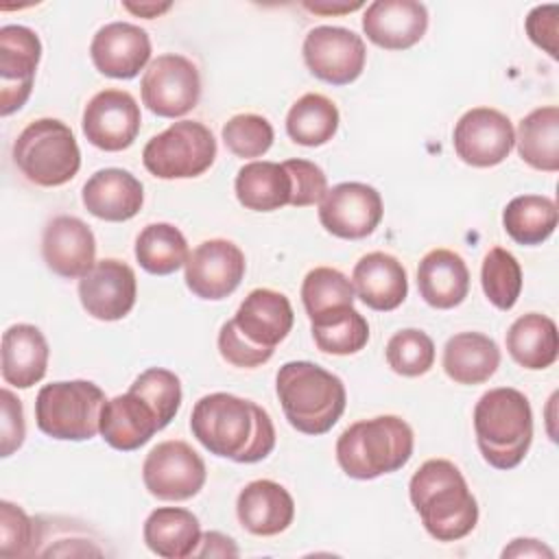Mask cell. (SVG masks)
<instances>
[{"label":"cell","instance_id":"cell-1","mask_svg":"<svg viewBox=\"0 0 559 559\" xmlns=\"http://www.w3.org/2000/svg\"><path fill=\"white\" fill-rule=\"evenodd\" d=\"M190 430L210 454L236 463H258L275 448L271 415L234 393L203 395L192 408Z\"/></svg>","mask_w":559,"mask_h":559},{"label":"cell","instance_id":"cell-2","mask_svg":"<svg viewBox=\"0 0 559 559\" xmlns=\"http://www.w3.org/2000/svg\"><path fill=\"white\" fill-rule=\"evenodd\" d=\"M408 496L426 533L437 542H459L478 522V502L461 469L448 459H428L411 476Z\"/></svg>","mask_w":559,"mask_h":559},{"label":"cell","instance_id":"cell-3","mask_svg":"<svg viewBox=\"0 0 559 559\" xmlns=\"http://www.w3.org/2000/svg\"><path fill=\"white\" fill-rule=\"evenodd\" d=\"M293 306L288 297L273 288H253L238 306L234 319L218 330V352L234 367L251 369L271 360L293 330Z\"/></svg>","mask_w":559,"mask_h":559},{"label":"cell","instance_id":"cell-4","mask_svg":"<svg viewBox=\"0 0 559 559\" xmlns=\"http://www.w3.org/2000/svg\"><path fill=\"white\" fill-rule=\"evenodd\" d=\"M275 391L288 424L310 437L332 430L347 404L343 380L310 360L284 362L275 376Z\"/></svg>","mask_w":559,"mask_h":559},{"label":"cell","instance_id":"cell-5","mask_svg":"<svg viewBox=\"0 0 559 559\" xmlns=\"http://www.w3.org/2000/svg\"><path fill=\"white\" fill-rule=\"evenodd\" d=\"M474 432L478 450L491 467H518L533 441L528 397L513 386L489 389L474 406Z\"/></svg>","mask_w":559,"mask_h":559},{"label":"cell","instance_id":"cell-6","mask_svg":"<svg viewBox=\"0 0 559 559\" xmlns=\"http://www.w3.org/2000/svg\"><path fill=\"white\" fill-rule=\"evenodd\" d=\"M413 428L397 415L358 419L336 439L338 467L356 480H373L402 469L413 456Z\"/></svg>","mask_w":559,"mask_h":559},{"label":"cell","instance_id":"cell-7","mask_svg":"<svg viewBox=\"0 0 559 559\" xmlns=\"http://www.w3.org/2000/svg\"><path fill=\"white\" fill-rule=\"evenodd\" d=\"M13 162L31 183L57 188L79 173L81 151L66 122L37 118L28 122L13 142Z\"/></svg>","mask_w":559,"mask_h":559},{"label":"cell","instance_id":"cell-8","mask_svg":"<svg viewBox=\"0 0 559 559\" xmlns=\"http://www.w3.org/2000/svg\"><path fill=\"white\" fill-rule=\"evenodd\" d=\"M105 391L90 380L44 384L35 400L37 428L59 441H87L100 432Z\"/></svg>","mask_w":559,"mask_h":559},{"label":"cell","instance_id":"cell-9","mask_svg":"<svg viewBox=\"0 0 559 559\" xmlns=\"http://www.w3.org/2000/svg\"><path fill=\"white\" fill-rule=\"evenodd\" d=\"M214 159V133L199 120L173 122L168 129L153 135L142 151L144 168L157 179L199 177Z\"/></svg>","mask_w":559,"mask_h":559},{"label":"cell","instance_id":"cell-10","mask_svg":"<svg viewBox=\"0 0 559 559\" xmlns=\"http://www.w3.org/2000/svg\"><path fill=\"white\" fill-rule=\"evenodd\" d=\"M205 478V461L181 439L157 443L142 463L144 487L159 500H190L203 489Z\"/></svg>","mask_w":559,"mask_h":559},{"label":"cell","instance_id":"cell-11","mask_svg":"<svg viewBox=\"0 0 559 559\" xmlns=\"http://www.w3.org/2000/svg\"><path fill=\"white\" fill-rule=\"evenodd\" d=\"M140 92L148 111L159 118H179L197 107L201 98V76L188 57L166 52L148 63Z\"/></svg>","mask_w":559,"mask_h":559},{"label":"cell","instance_id":"cell-12","mask_svg":"<svg viewBox=\"0 0 559 559\" xmlns=\"http://www.w3.org/2000/svg\"><path fill=\"white\" fill-rule=\"evenodd\" d=\"M304 61L312 76L330 85L354 83L367 61V48L360 35L343 26H314L304 37Z\"/></svg>","mask_w":559,"mask_h":559},{"label":"cell","instance_id":"cell-13","mask_svg":"<svg viewBox=\"0 0 559 559\" xmlns=\"http://www.w3.org/2000/svg\"><path fill=\"white\" fill-rule=\"evenodd\" d=\"M452 144L461 162L474 168L502 164L515 146V129L507 114L493 107H474L454 124Z\"/></svg>","mask_w":559,"mask_h":559},{"label":"cell","instance_id":"cell-14","mask_svg":"<svg viewBox=\"0 0 559 559\" xmlns=\"http://www.w3.org/2000/svg\"><path fill=\"white\" fill-rule=\"evenodd\" d=\"M384 214L380 192L360 181H343L328 188L319 203L323 229L343 240H360L376 231Z\"/></svg>","mask_w":559,"mask_h":559},{"label":"cell","instance_id":"cell-15","mask_svg":"<svg viewBox=\"0 0 559 559\" xmlns=\"http://www.w3.org/2000/svg\"><path fill=\"white\" fill-rule=\"evenodd\" d=\"M183 269V280L192 295L205 301H221L240 286L247 262L236 242L227 238H210L190 251Z\"/></svg>","mask_w":559,"mask_h":559},{"label":"cell","instance_id":"cell-16","mask_svg":"<svg viewBox=\"0 0 559 559\" xmlns=\"http://www.w3.org/2000/svg\"><path fill=\"white\" fill-rule=\"evenodd\" d=\"M140 105L124 90H103L83 109V133L100 151L118 153L129 148L140 133Z\"/></svg>","mask_w":559,"mask_h":559},{"label":"cell","instance_id":"cell-17","mask_svg":"<svg viewBox=\"0 0 559 559\" xmlns=\"http://www.w3.org/2000/svg\"><path fill=\"white\" fill-rule=\"evenodd\" d=\"M41 59L37 33L22 24L0 28V114L11 116L31 96L33 79Z\"/></svg>","mask_w":559,"mask_h":559},{"label":"cell","instance_id":"cell-18","mask_svg":"<svg viewBox=\"0 0 559 559\" xmlns=\"http://www.w3.org/2000/svg\"><path fill=\"white\" fill-rule=\"evenodd\" d=\"M138 280L133 269L116 258L96 260V264L79 277V299L85 312L98 321L124 319L135 306Z\"/></svg>","mask_w":559,"mask_h":559},{"label":"cell","instance_id":"cell-19","mask_svg":"<svg viewBox=\"0 0 559 559\" xmlns=\"http://www.w3.org/2000/svg\"><path fill=\"white\" fill-rule=\"evenodd\" d=\"M94 68L109 79H133L151 59V37L131 22H109L96 31L90 44Z\"/></svg>","mask_w":559,"mask_h":559},{"label":"cell","instance_id":"cell-20","mask_svg":"<svg viewBox=\"0 0 559 559\" xmlns=\"http://www.w3.org/2000/svg\"><path fill=\"white\" fill-rule=\"evenodd\" d=\"M46 266L66 280L83 277L96 264V238L87 223L76 216H55L41 234Z\"/></svg>","mask_w":559,"mask_h":559},{"label":"cell","instance_id":"cell-21","mask_svg":"<svg viewBox=\"0 0 559 559\" xmlns=\"http://www.w3.org/2000/svg\"><path fill=\"white\" fill-rule=\"evenodd\" d=\"M367 39L384 50H406L428 31V9L417 0H376L362 13Z\"/></svg>","mask_w":559,"mask_h":559},{"label":"cell","instance_id":"cell-22","mask_svg":"<svg viewBox=\"0 0 559 559\" xmlns=\"http://www.w3.org/2000/svg\"><path fill=\"white\" fill-rule=\"evenodd\" d=\"M236 515L240 526L251 535L273 537L293 524L295 500L288 489L275 480H251L238 493Z\"/></svg>","mask_w":559,"mask_h":559},{"label":"cell","instance_id":"cell-23","mask_svg":"<svg viewBox=\"0 0 559 559\" xmlns=\"http://www.w3.org/2000/svg\"><path fill=\"white\" fill-rule=\"evenodd\" d=\"M85 210L109 223L133 218L144 203L142 181L124 168H100L83 186Z\"/></svg>","mask_w":559,"mask_h":559},{"label":"cell","instance_id":"cell-24","mask_svg":"<svg viewBox=\"0 0 559 559\" xmlns=\"http://www.w3.org/2000/svg\"><path fill=\"white\" fill-rule=\"evenodd\" d=\"M352 286L356 297L371 310L389 312L402 306L408 295V277L404 264L384 251L365 253L354 271Z\"/></svg>","mask_w":559,"mask_h":559},{"label":"cell","instance_id":"cell-25","mask_svg":"<svg viewBox=\"0 0 559 559\" xmlns=\"http://www.w3.org/2000/svg\"><path fill=\"white\" fill-rule=\"evenodd\" d=\"M162 430L155 411L133 391L105 402L100 413V437L120 452H133Z\"/></svg>","mask_w":559,"mask_h":559},{"label":"cell","instance_id":"cell-26","mask_svg":"<svg viewBox=\"0 0 559 559\" xmlns=\"http://www.w3.org/2000/svg\"><path fill=\"white\" fill-rule=\"evenodd\" d=\"M2 380L15 389H31L48 369V341L39 328L31 323H15L2 334Z\"/></svg>","mask_w":559,"mask_h":559},{"label":"cell","instance_id":"cell-27","mask_svg":"<svg viewBox=\"0 0 559 559\" xmlns=\"http://www.w3.org/2000/svg\"><path fill=\"white\" fill-rule=\"evenodd\" d=\"M417 288L430 308L450 310L469 293V269L456 251L432 249L417 266Z\"/></svg>","mask_w":559,"mask_h":559},{"label":"cell","instance_id":"cell-28","mask_svg":"<svg viewBox=\"0 0 559 559\" xmlns=\"http://www.w3.org/2000/svg\"><path fill=\"white\" fill-rule=\"evenodd\" d=\"M441 365L456 384H483L500 367V347L483 332H459L448 338Z\"/></svg>","mask_w":559,"mask_h":559},{"label":"cell","instance_id":"cell-29","mask_svg":"<svg viewBox=\"0 0 559 559\" xmlns=\"http://www.w3.org/2000/svg\"><path fill=\"white\" fill-rule=\"evenodd\" d=\"M144 544L164 559L192 557L201 542L199 518L181 507H157L144 522Z\"/></svg>","mask_w":559,"mask_h":559},{"label":"cell","instance_id":"cell-30","mask_svg":"<svg viewBox=\"0 0 559 559\" xmlns=\"http://www.w3.org/2000/svg\"><path fill=\"white\" fill-rule=\"evenodd\" d=\"M234 190L242 207L253 212H273L290 205L293 179L284 164L249 162L238 170Z\"/></svg>","mask_w":559,"mask_h":559},{"label":"cell","instance_id":"cell-31","mask_svg":"<svg viewBox=\"0 0 559 559\" xmlns=\"http://www.w3.org/2000/svg\"><path fill=\"white\" fill-rule=\"evenodd\" d=\"M507 352L524 369L539 371L550 367L559 354L555 321L539 312L518 317L507 330Z\"/></svg>","mask_w":559,"mask_h":559},{"label":"cell","instance_id":"cell-32","mask_svg":"<svg viewBox=\"0 0 559 559\" xmlns=\"http://www.w3.org/2000/svg\"><path fill=\"white\" fill-rule=\"evenodd\" d=\"M520 157L535 170H559V109L557 105L537 107L526 114L515 133Z\"/></svg>","mask_w":559,"mask_h":559},{"label":"cell","instance_id":"cell-33","mask_svg":"<svg viewBox=\"0 0 559 559\" xmlns=\"http://www.w3.org/2000/svg\"><path fill=\"white\" fill-rule=\"evenodd\" d=\"M559 214L550 197L520 194L513 197L502 210V227L518 245H542L552 236Z\"/></svg>","mask_w":559,"mask_h":559},{"label":"cell","instance_id":"cell-34","mask_svg":"<svg viewBox=\"0 0 559 559\" xmlns=\"http://www.w3.org/2000/svg\"><path fill=\"white\" fill-rule=\"evenodd\" d=\"M341 116L336 105L317 92H308L293 103L286 116V133L295 144L323 146L338 129Z\"/></svg>","mask_w":559,"mask_h":559},{"label":"cell","instance_id":"cell-35","mask_svg":"<svg viewBox=\"0 0 559 559\" xmlns=\"http://www.w3.org/2000/svg\"><path fill=\"white\" fill-rule=\"evenodd\" d=\"M190 251L179 227L151 223L135 238V260L151 275H170L186 266Z\"/></svg>","mask_w":559,"mask_h":559},{"label":"cell","instance_id":"cell-36","mask_svg":"<svg viewBox=\"0 0 559 559\" xmlns=\"http://www.w3.org/2000/svg\"><path fill=\"white\" fill-rule=\"evenodd\" d=\"M354 286L338 269L314 266L301 282V301L310 323L354 306Z\"/></svg>","mask_w":559,"mask_h":559},{"label":"cell","instance_id":"cell-37","mask_svg":"<svg viewBox=\"0 0 559 559\" xmlns=\"http://www.w3.org/2000/svg\"><path fill=\"white\" fill-rule=\"evenodd\" d=\"M310 332H312L314 345L323 354H334V356L356 354L369 341V323L354 306L310 323Z\"/></svg>","mask_w":559,"mask_h":559},{"label":"cell","instance_id":"cell-38","mask_svg":"<svg viewBox=\"0 0 559 559\" xmlns=\"http://www.w3.org/2000/svg\"><path fill=\"white\" fill-rule=\"evenodd\" d=\"M480 284L485 297L498 310H511L522 293V266L518 258L502 247L489 249L483 258Z\"/></svg>","mask_w":559,"mask_h":559},{"label":"cell","instance_id":"cell-39","mask_svg":"<svg viewBox=\"0 0 559 559\" xmlns=\"http://www.w3.org/2000/svg\"><path fill=\"white\" fill-rule=\"evenodd\" d=\"M384 356L397 376L417 378L428 373L435 365V343L424 330L404 328L389 338Z\"/></svg>","mask_w":559,"mask_h":559},{"label":"cell","instance_id":"cell-40","mask_svg":"<svg viewBox=\"0 0 559 559\" xmlns=\"http://www.w3.org/2000/svg\"><path fill=\"white\" fill-rule=\"evenodd\" d=\"M140 395L157 415L162 428H166L181 406V380L175 371L164 367H148L129 386Z\"/></svg>","mask_w":559,"mask_h":559},{"label":"cell","instance_id":"cell-41","mask_svg":"<svg viewBox=\"0 0 559 559\" xmlns=\"http://www.w3.org/2000/svg\"><path fill=\"white\" fill-rule=\"evenodd\" d=\"M41 539V526L22 507L0 502V557H35Z\"/></svg>","mask_w":559,"mask_h":559},{"label":"cell","instance_id":"cell-42","mask_svg":"<svg viewBox=\"0 0 559 559\" xmlns=\"http://www.w3.org/2000/svg\"><path fill=\"white\" fill-rule=\"evenodd\" d=\"M273 127L264 116L236 114L223 127V142L236 157H262L273 144Z\"/></svg>","mask_w":559,"mask_h":559},{"label":"cell","instance_id":"cell-43","mask_svg":"<svg viewBox=\"0 0 559 559\" xmlns=\"http://www.w3.org/2000/svg\"><path fill=\"white\" fill-rule=\"evenodd\" d=\"M284 168L290 173L293 179V207H306L321 203V199L328 192V179L321 166L308 159H286L282 162Z\"/></svg>","mask_w":559,"mask_h":559},{"label":"cell","instance_id":"cell-44","mask_svg":"<svg viewBox=\"0 0 559 559\" xmlns=\"http://www.w3.org/2000/svg\"><path fill=\"white\" fill-rule=\"evenodd\" d=\"M2 397V419H0V456H11L15 450L22 448L26 437L24 424V408L20 397L9 391L7 386L0 391Z\"/></svg>","mask_w":559,"mask_h":559},{"label":"cell","instance_id":"cell-45","mask_svg":"<svg viewBox=\"0 0 559 559\" xmlns=\"http://www.w3.org/2000/svg\"><path fill=\"white\" fill-rule=\"evenodd\" d=\"M557 15H559L557 4H539L526 15V22H524L528 39L537 48L546 50L552 59L559 57L557 55V20H559Z\"/></svg>","mask_w":559,"mask_h":559},{"label":"cell","instance_id":"cell-46","mask_svg":"<svg viewBox=\"0 0 559 559\" xmlns=\"http://www.w3.org/2000/svg\"><path fill=\"white\" fill-rule=\"evenodd\" d=\"M194 557H238V546L231 537L218 531H207L201 535Z\"/></svg>","mask_w":559,"mask_h":559},{"label":"cell","instance_id":"cell-47","mask_svg":"<svg viewBox=\"0 0 559 559\" xmlns=\"http://www.w3.org/2000/svg\"><path fill=\"white\" fill-rule=\"evenodd\" d=\"M502 557H548L552 559L555 552L542 544L539 539H533V537H518L513 539L504 550H502Z\"/></svg>","mask_w":559,"mask_h":559},{"label":"cell","instance_id":"cell-48","mask_svg":"<svg viewBox=\"0 0 559 559\" xmlns=\"http://www.w3.org/2000/svg\"><path fill=\"white\" fill-rule=\"evenodd\" d=\"M365 7L362 2H330V0H306L304 9H308L310 13H319V15H343V13H352L356 9Z\"/></svg>","mask_w":559,"mask_h":559},{"label":"cell","instance_id":"cell-49","mask_svg":"<svg viewBox=\"0 0 559 559\" xmlns=\"http://www.w3.org/2000/svg\"><path fill=\"white\" fill-rule=\"evenodd\" d=\"M122 7L133 15L153 20V17H159L162 13H166L173 4L170 2H122Z\"/></svg>","mask_w":559,"mask_h":559}]
</instances>
